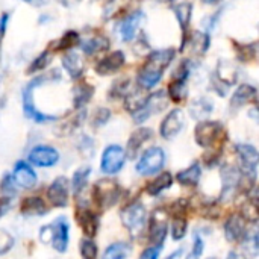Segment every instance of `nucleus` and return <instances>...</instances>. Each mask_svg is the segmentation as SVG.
Returning <instances> with one entry per match:
<instances>
[{"label":"nucleus","instance_id":"f257e3e1","mask_svg":"<svg viewBox=\"0 0 259 259\" xmlns=\"http://www.w3.org/2000/svg\"><path fill=\"white\" fill-rule=\"evenodd\" d=\"M175 56H176V50L171 47L150 52L146 64L138 71V77H137L138 85L143 90H150L155 85H158L159 80L162 79L165 68L171 64Z\"/></svg>","mask_w":259,"mask_h":259},{"label":"nucleus","instance_id":"f03ea898","mask_svg":"<svg viewBox=\"0 0 259 259\" xmlns=\"http://www.w3.org/2000/svg\"><path fill=\"white\" fill-rule=\"evenodd\" d=\"M61 79V73L59 70H50V71H46V73H41L39 76L33 77L24 88H23V93H21V103H23V112H24V117L35 121V123H47V121H53V120H58L56 115H50V114H44L41 112L39 109H36L35 106V102H33V91L47 83V82H56Z\"/></svg>","mask_w":259,"mask_h":259},{"label":"nucleus","instance_id":"7ed1b4c3","mask_svg":"<svg viewBox=\"0 0 259 259\" xmlns=\"http://www.w3.org/2000/svg\"><path fill=\"white\" fill-rule=\"evenodd\" d=\"M168 105V99H167V93L164 90H158L155 93H152L149 97H146L140 106L131 112L132 114V118L137 124L140 123H144L147 118H150L152 115L161 112L165 106Z\"/></svg>","mask_w":259,"mask_h":259},{"label":"nucleus","instance_id":"20e7f679","mask_svg":"<svg viewBox=\"0 0 259 259\" xmlns=\"http://www.w3.org/2000/svg\"><path fill=\"white\" fill-rule=\"evenodd\" d=\"M146 219H147V212H146V206L143 205V202L135 200L131 205H127L123 211H121V222L124 225V228L129 231V234L135 238L138 237L146 226Z\"/></svg>","mask_w":259,"mask_h":259},{"label":"nucleus","instance_id":"39448f33","mask_svg":"<svg viewBox=\"0 0 259 259\" xmlns=\"http://www.w3.org/2000/svg\"><path fill=\"white\" fill-rule=\"evenodd\" d=\"M120 194H121L120 185L111 179H102V181L96 182V185L93 188L94 203L102 209H108V208L114 206L118 202Z\"/></svg>","mask_w":259,"mask_h":259},{"label":"nucleus","instance_id":"423d86ee","mask_svg":"<svg viewBox=\"0 0 259 259\" xmlns=\"http://www.w3.org/2000/svg\"><path fill=\"white\" fill-rule=\"evenodd\" d=\"M225 134V127L217 120H203L194 129V140L200 147L215 146Z\"/></svg>","mask_w":259,"mask_h":259},{"label":"nucleus","instance_id":"0eeeda50","mask_svg":"<svg viewBox=\"0 0 259 259\" xmlns=\"http://www.w3.org/2000/svg\"><path fill=\"white\" fill-rule=\"evenodd\" d=\"M164 164H165V152L161 147L153 146V147H149L141 155L140 161L137 162L135 170L141 176H150L162 170Z\"/></svg>","mask_w":259,"mask_h":259},{"label":"nucleus","instance_id":"6e6552de","mask_svg":"<svg viewBox=\"0 0 259 259\" xmlns=\"http://www.w3.org/2000/svg\"><path fill=\"white\" fill-rule=\"evenodd\" d=\"M167 228H168V214L165 209H155L150 215L149 222V240L153 244L152 247L162 249L164 240L167 237Z\"/></svg>","mask_w":259,"mask_h":259},{"label":"nucleus","instance_id":"1a4fd4ad","mask_svg":"<svg viewBox=\"0 0 259 259\" xmlns=\"http://www.w3.org/2000/svg\"><path fill=\"white\" fill-rule=\"evenodd\" d=\"M124 162H126L124 149L121 146H118V144H112V146H108L103 150L102 161H100V168L106 175H115L123 168Z\"/></svg>","mask_w":259,"mask_h":259},{"label":"nucleus","instance_id":"9d476101","mask_svg":"<svg viewBox=\"0 0 259 259\" xmlns=\"http://www.w3.org/2000/svg\"><path fill=\"white\" fill-rule=\"evenodd\" d=\"M50 229H52V235H50L52 247L56 252L64 253L68 247V240H70V226L67 219L65 217L56 219L53 223H50Z\"/></svg>","mask_w":259,"mask_h":259},{"label":"nucleus","instance_id":"9b49d317","mask_svg":"<svg viewBox=\"0 0 259 259\" xmlns=\"http://www.w3.org/2000/svg\"><path fill=\"white\" fill-rule=\"evenodd\" d=\"M29 162L36 167H53L59 161V153L55 147L50 146H36L29 153Z\"/></svg>","mask_w":259,"mask_h":259},{"label":"nucleus","instance_id":"f8f14e48","mask_svg":"<svg viewBox=\"0 0 259 259\" xmlns=\"http://www.w3.org/2000/svg\"><path fill=\"white\" fill-rule=\"evenodd\" d=\"M247 225L240 214L231 215L225 223V237L229 243H244L247 238Z\"/></svg>","mask_w":259,"mask_h":259},{"label":"nucleus","instance_id":"ddd939ff","mask_svg":"<svg viewBox=\"0 0 259 259\" xmlns=\"http://www.w3.org/2000/svg\"><path fill=\"white\" fill-rule=\"evenodd\" d=\"M235 152L241 161V167L244 170V175L255 178L259 161L258 150L252 144H241L240 143V144H235Z\"/></svg>","mask_w":259,"mask_h":259},{"label":"nucleus","instance_id":"4468645a","mask_svg":"<svg viewBox=\"0 0 259 259\" xmlns=\"http://www.w3.org/2000/svg\"><path fill=\"white\" fill-rule=\"evenodd\" d=\"M184 127V112L181 109H171L161 123L159 134L164 140H173Z\"/></svg>","mask_w":259,"mask_h":259},{"label":"nucleus","instance_id":"2eb2a0df","mask_svg":"<svg viewBox=\"0 0 259 259\" xmlns=\"http://www.w3.org/2000/svg\"><path fill=\"white\" fill-rule=\"evenodd\" d=\"M47 197L53 206L65 208L68 203V181L64 176L56 178L47 190Z\"/></svg>","mask_w":259,"mask_h":259},{"label":"nucleus","instance_id":"dca6fc26","mask_svg":"<svg viewBox=\"0 0 259 259\" xmlns=\"http://www.w3.org/2000/svg\"><path fill=\"white\" fill-rule=\"evenodd\" d=\"M124 53L121 50H115L112 53H109L108 56L102 58L97 64H96V73L100 76H109L114 74L115 71H118L123 65H124Z\"/></svg>","mask_w":259,"mask_h":259},{"label":"nucleus","instance_id":"f3484780","mask_svg":"<svg viewBox=\"0 0 259 259\" xmlns=\"http://www.w3.org/2000/svg\"><path fill=\"white\" fill-rule=\"evenodd\" d=\"M12 181L15 185H18L24 190H29V188H33L36 185V175L27 162L18 161L14 167Z\"/></svg>","mask_w":259,"mask_h":259},{"label":"nucleus","instance_id":"a211bd4d","mask_svg":"<svg viewBox=\"0 0 259 259\" xmlns=\"http://www.w3.org/2000/svg\"><path fill=\"white\" fill-rule=\"evenodd\" d=\"M76 222H77V225L80 226V229L83 231V234L91 240L96 234H97V231H99V219H97V215L93 212V211H90L88 208H83V206H80L77 211H76Z\"/></svg>","mask_w":259,"mask_h":259},{"label":"nucleus","instance_id":"6ab92c4d","mask_svg":"<svg viewBox=\"0 0 259 259\" xmlns=\"http://www.w3.org/2000/svg\"><path fill=\"white\" fill-rule=\"evenodd\" d=\"M152 137H153V132H152V129H149V127H141V129L135 131V132L131 135L129 141H127L124 155H126L127 158H131V159L137 158V155H138L140 149L143 147V144H144L146 141L152 140Z\"/></svg>","mask_w":259,"mask_h":259},{"label":"nucleus","instance_id":"aec40b11","mask_svg":"<svg viewBox=\"0 0 259 259\" xmlns=\"http://www.w3.org/2000/svg\"><path fill=\"white\" fill-rule=\"evenodd\" d=\"M241 171L237 170L232 165H223L222 168V181H223V197L226 199L228 196H232L237 188H240L241 182Z\"/></svg>","mask_w":259,"mask_h":259},{"label":"nucleus","instance_id":"412c9836","mask_svg":"<svg viewBox=\"0 0 259 259\" xmlns=\"http://www.w3.org/2000/svg\"><path fill=\"white\" fill-rule=\"evenodd\" d=\"M144 18V14L143 11H134L132 14H129L121 26H120V35H121V39L123 41H132L141 26V21Z\"/></svg>","mask_w":259,"mask_h":259},{"label":"nucleus","instance_id":"4be33fe9","mask_svg":"<svg viewBox=\"0 0 259 259\" xmlns=\"http://www.w3.org/2000/svg\"><path fill=\"white\" fill-rule=\"evenodd\" d=\"M214 77H215L220 83H223V85H226V87L229 88L231 85H234V83L237 82V79H238V70H237V67H235L232 62H229L228 59H220L219 64H217Z\"/></svg>","mask_w":259,"mask_h":259},{"label":"nucleus","instance_id":"5701e85b","mask_svg":"<svg viewBox=\"0 0 259 259\" xmlns=\"http://www.w3.org/2000/svg\"><path fill=\"white\" fill-rule=\"evenodd\" d=\"M173 11L175 15L178 18V23L181 26L182 30V50L185 47V41H187V30L190 27V21H191V14H193V5L191 3H175L173 5Z\"/></svg>","mask_w":259,"mask_h":259},{"label":"nucleus","instance_id":"b1692460","mask_svg":"<svg viewBox=\"0 0 259 259\" xmlns=\"http://www.w3.org/2000/svg\"><path fill=\"white\" fill-rule=\"evenodd\" d=\"M62 67L65 68V71L68 73V76H70L71 79H77V77L82 76L85 64H83V61H82V56H80L77 52L70 50V52H67V53L64 55V58H62Z\"/></svg>","mask_w":259,"mask_h":259},{"label":"nucleus","instance_id":"393cba45","mask_svg":"<svg viewBox=\"0 0 259 259\" xmlns=\"http://www.w3.org/2000/svg\"><path fill=\"white\" fill-rule=\"evenodd\" d=\"M256 88L247 83H243L237 88V91L234 93L232 99H231V108L238 109L244 105H247L249 102H256Z\"/></svg>","mask_w":259,"mask_h":259},{"label":"nucleus","instance_id":"a878e982","mask_svg":"<svg viewBox=\"0 0 259 259\" xmlns=\"http://www.w3.org/2000/svg\"><path fill=\"white\" fill-rule=\"evenodd\" d=\"M200 178H202V167H200L199 162H193L188 168H185V170H182V171H179L176 175V181L181 185H187V187L199 185Z\"/></svg>","mask_w":259,"mask_h":259},{"label":"nucleus","instance_id":"bb28decb","mask_svg":"<svg viewBox=\"0 0 259 259\" xmlns=\"http://www.w3.org/2000/svg\"><path fill=\"white\" fill-rule=\"evenodd\" d=\"M49 208L46 206V202L41 197L32 196V197H26L21 202V214L32 217V215H44L47 214Z\"/></svg>","mask_w":259,"mask_h":259},{"label":"nucleus","instance_id":"cd10ccee","mask_svg":"<svg viewBox=\"0 0 259 259\" xmlns=\"http://www.w3.org/2000/svg\"><path fill=\"white\" fill-rule=\"evenodd\" d=\"M171 185H173V176H171V173L164 171V173H162V175H159L155 181H152V182H149V184H147L146 191H147V194H149V196L156 197V196H159L162 191L168 190Z\"/></svg>","mask_w":259,"mask_h":259},{"label":"nucleus","instance_id":"c85d7f7f","mask_svg":"<svg viewBox=\"0 0 259 259\" xmlns=\"http://www.w3.org/2000/svg\"><path fill=\"white\" fill-rule=\"evenodd\" d=\"M80 47L83 50V53L87 55H94L97 52H103V50H108L109 49V39L103 35H99V36H93V38H88L85 41L80 42Z\"/></svg>","mask_w":259,"mask_h":259},{"label":"nucleus","instance_id":"c756f323","mask_svg":"<svg viewBox=\"0 0 259 259\" xmlns=\"http://www.w3.org/2000/svg\"><path fill=\"white\" fill-rule=\"evenodd\" d=\"M94 94V88L88 83H80L77 87H74L73 90V105L76 109L83 108L93 97Z\"/></svg>","mask_w":259,"mask_h":259},{"label":"nucleus","instance_id":"7c9ffc66","mask_svg":"<svg viewBox=\"0 0 259 259\" xmlns=\"http://www.w3.org/2000/svg\"><path fill=\"white\" fill-rule=\"evenodd\" d=\"M132 253V246L129 243H124V241H118V243H114L111 244L102 259H127Z\"/></svg>","mask_w":259,"mask_h":259},{"label":"nucleus","instance_id":"2f4dec72","mask_svg":"<svg viewBox=\"0 0 259 259\" xmlns=\"http://www.w3.org/2000/svg\"><path fill=\"white\" fill-rule=\"evenodd\" d=\"M212 108H214L212 102H209L208 99L202 97V99L193 100L190 103V114L196 120H203V118H206L212 112Z\"/></svg>","mask_w":259,"mask_h":259},{"label":"nucleus","instance_id":"473e14b6","mask_svg":"<svg viewBox=\"0 0 259 259\" xmlns=\"http://www.w3.org/2000/svg\"><path fill=\"white\" fill-rule=\"evenodd\" d=\"M187 44H190V47L197 53V55H203L206 53V50L209 49V44H211V38L208 33H203V32H196L190 41H187Z\"/></svg>","mask_w":259,"mask_h":259},{"label":"nucleus","instance_id":"72a5a7b5","mask_svg":"<svg viewBox=\"0 0 259 259\" xmlns=\"http://www.w3.org/2000/svg\"><path fill=\"white\" fill-rule=\"evenodd\" d=\"M90 175H91V167H82V168H79V170L73 175L71 188H73V193H74L76 196L80 194V191L85 188Z\"/></svg>","mask_w":259,"mask_h":259},{"label":"nucleus","instance_id":"f704fd0d","mask_svg":"<svg viewBox=\"0 0 259 259\" xmlns=\"http://www.w3.org/2000/svg\"><path fill=\"white\" fill-rule=\"evenodd\" d=\"M246 222H252L255 223L258 220V200H256V190L252 191L250 199L246 202L244 208H243V214H240Z\"/></svg>","mask_w":259,"mask_h":259},{"label":"nucleus","instance_id":"c9c22d12","mask_svg":"<svg viewBox=\"0 0 259 259\" xmlns=\"http://www.w3.org/2000/svg\"><path fill=\"white\" fill-rule=\"evenodd\" d=\"M77 42H79V35H77V32L68 30V32L64 33L53 46H55V50H70V49H73Z\"/></svg>","mask_w":259,"mask_h":259},{"label":"nucleus","instance_id":"e433bc0d","mask_svg":"<svg viewBox=\"0 0 259 259\" xmlns=\"http://www.w3.org/2000/svg\"><path fill=\"white\" fill-rule=\"evenodd\" d=\"M188 94V88H187V82L182 80H171L170 87H168V96L171 100L175 102H182Z\"/></svg>","mask_w":259,"mask_h":259},{"label":"nucleus","instance_id":"4c0bfd02","mask_svg":"<svg viewBox=\"0 0 259 259\" xmlns=\"http://www.w3.org/2000/svg\"><path fill=\"white\" fill-rule=\"evenodd\" d=\"M187 226H188V222L185 217H173L171 235L175 241H179L187 235Z\"/></svg>","mask_w":259,"mask_h":259},{"label":"nucleus","instance_id":"58836bf2","mask_svg":"<svg viewBox=\"0 0 259 259\" xmlns=\"http://www.w3.org/2000/svg\"><path fill=\"white\" fill-rule=\"evenodd\" d=\"M235 47H237L238 59L243 61V62L253 59L255 55H256V42H252V44H238V42H235Z\"/></svg>","mask_w":259,"mask_h":259},{"label":"nucleus","instance_id":"ea45409f","mask_svg":"<svg viewBox=\"0 0 259 259\" xmlns=\"http://www.w3.org/2000/svg\"><path fill=\"white\" fill-rule=\"evenodd\" d=\"M49 64H50V52H49V50H44L41 55H38V56L32 61L30 67L27 68V73L41 71V70H44Z\"/></svg>","mask_w":259,"mask_h":259},{"label":"nucleus","instance_id":"a19ab883","mask_svg":"<svg viewBox=\"0 0 259 259\" xmlns=\"http://www.w3.org/2000/svg\"><path fill=\"white\" fill-rule=\"evenodd\" d=\"M80 256L82 259H97V246L93 240L83 238L80 241Z\"/></svg>","mask_w":259,"mask_h":259},{"label":"nucleus","instance_id":"79ce46f5","mask_svg":"<svg viewBox=\"0 0 259 259\" xmlns=\"http://www.w3.org/2000/svg\"><path fill=\"white\" fill-rule=\"evenodd\" d=\"M0 191H2V197H6V199H11L14 194H15V184L12 181V176L11 175H5L2 182H0Z\"/></svg>","mask_w":259,"mask_h":259},{"label":"nucleus","instance_id":"37998d69","mask_svg":"<svg viewBox=\"0 0 259 259\" xmlns=\"http://www.w3.org/2000/svg\"><path fill=\"white\" fill-rule=\"evenodd\" d=\"M109 117H111L109 109H106V108H97L96 112H94V115H93L91 123H93L94 127H100V126H105L108 123Z\"/></svg>","mask_w":259,"mask_h":259},{"label":"nucleus","instance_id":"c03bdc74","mask_svg":"<svg viewBox=\"0 0 259 259\" xmlns=\"http://www.w3.org/2000/svg\"><path fill=\"white\" fill-rule=\"evenodd\" d=\"M14 246V237L6 232V231H0V256L8 253Z\"/></svg>","mask_w":259,"mask_h":259},{"label":"nucleus","instance_id":"a18cd8bd","mask_svg":"<svg viewBox=\"0 0 259 259\" xmlns=\"http://www.w3.org/2000/svg\"><path fill=\"white\" fill-rule=\"evenodd\" d=\"M203 255V241L202 238L196 234L194 235V243H193V249L191 252L188 253L187 259H200Z\"/></svg>","mask_w":259,"mask_h":259},{"label":"nucleus","instance_id":"49530a36","mask_svg":"<svg viewBox=\"0 0 259 259\" xmlns=\"http://www.w3.org/2000/svg\"><path fill=\"white\" fill-rule=\"evenodd\" d=\"M127 88H129V79H120L112 87L111 94H114V97H126Z\"/></svg>","mask_w":259,"mask_h":259},{"label":"nucleus","instance_id":"de8ad7c7","mask_svg":"<svg viewBox=\"0 0 259 259\" xmlns=\"http://www.w3.org/2000/svg\"><path fill=\"white\" fill-rule=\"evenodd\" d=\"M79 149H80V152H82L83 155L93 156V153H94V141H93L90 137H83V138H82V144L79 146Z\"/></svg>","mask_w":259,"mask_h":259},{"label":"nucleus","instance_id":"09e8293b","mask_svg":"<svg viewBox=\"0 0 259 259\" xmlns=\"http://www.w3.org/2000/svg\"><path fill=\"white\" fill-rule=\"evenodd\" d=\"M8 20H9V14H3L0 17V58H2V42L6 33V26H8Z\"/></svg>","mask_w":259,"mask_h":259},{"label":"nucleus","instance_id":"8fccbe9b","mask_svg":"<svg viewBox=\"0 0 259 259\" xmlns=\"http://www.w3.org/2000/svg\"><path fill=\"white\" fill-rule=\"evenodd\" d=\"M50 235H52V229L50 225H46L39 229V240L44 244H50Z\"/></svg>","mask_w":259,"mask_h":259},{"label":"nucleus","instance_id":"3c124183","mask_svg":"<svg viewBox=\"0 0 259 259\" xmlns=\"http://www.w3.org/2000/svg\"><path fill=\"white\" fill-rule=\"evenodd\" d=\"M159 252H161V249H156V247H147L143 253H141V256L140 259H158L159 256Z\"/></svg>","mask_w":259,"mask_h":259},{"label":"nucleus","instance_id":"603ef678","mask_svg":"<svg viewBox=\"0 0 259 259\" xmlns=\"http://www.w3.org/2000/svg\"><path fill=\"white\" fill-rule=\"evenodd\" d=\"M11 209V199L6 197H0V219L3 215H6Z\"/></svg>","mask_w":259,"mask_h":259},{"label":"nucleus","instance_id":"864d4df0","mask_svg":"<svg viewBox=\"0 0 259 259\" xmlns=\"http://www.w3.org/2000/svg\"><path fill=\"white\" fill-rule=\"evenodd\" d=\"M182 252H184L182 249H178L176 252H173L171 255H168L165 259H179L181 258V255H182Z\"/></svg>","mask_w":259,"mask_h":259},{"label":"nucleus","instance_id":"5fc2aeb1","mask_svg":"<svg viewBox=\"0 0 259 259\" xmlns=\"http://www.w3.org/2000/svg\"><path fill=\"white\" fill-rule=\"evenodd\" d=\"M226 259H243V256L240 253H237V252H229V255H228Z\"/></svg>","mask_w":259,"mask_h":259}]
</instances>
